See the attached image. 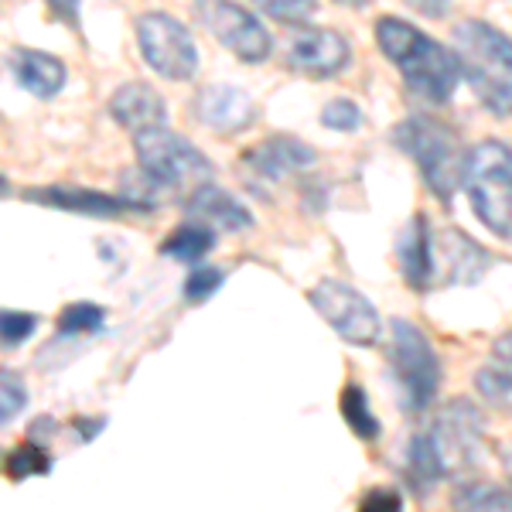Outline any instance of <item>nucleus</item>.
<instances>
[{"label":"nucleus","instance_id":"1","mask_svg":"<svg viewBox=\"0 0 512 512\" xmlns=\"http://www.w3.org/2000/svg\"><path fill=\"white\" fill-rule=\"evenodd\" d=\"M376 45L396 65L403 86L417 99L444 106L454 96V89L461 82L458 59H454L451 48L437 45L417 24H407L403 18H379Z\"/></svg>","mask_w":512,"mask_h":512},{"label":"nucleus","instance_id":"2","mask_svg":"<svg viewBox=\"0 0 512 512\" xmlns=\"http://www.w3.org/2000/svg\"><path fill=\"white\" fill-rule=\"evenodd\" d=\"M461 79L495 117H512V38L489 21L465 18L451 28Z\"/></svg>","mask_w":512,"mask_h":512},{"label":"nucleus","instance_id":"3","mask_svg":"<svg viewBox=\"0 0 512 512\" xmlns=\"http://www.w3.org/2000/svg\"><path fill=\"white\" fill-rule=\"evenodd\" d=\"M396 147L407 154L420 168L427 192L441 198L444 205L454 202L461 188V175H465V144L454 134L448 123L434 117H407L396 127Z\"/></svg>","mask_w":512,"mask_h":512},{"label":"nucleus","instance_id":"4","mask_svg":"<svg viewBox=\"0 0 512 512\" xmlns=\"http://www.w3.org/2000/svg\"><path fill=\"white\" fill-rule=\"evenodd\" d=\"M461 185L478 222L492 236L512 239V147L502 140H478L465 154Z\"/></svg>","mask_w":512,"mask_h":512},{"label":"nucleus","instance_id":"5","mask_svg":"<svg viewBox=\"0 0 512 512\" xmlns=\"http://www.w3.org/2000/svg\"><path fill=\"white\" fill-rule=\"evenodd\" d=\"M390 355L393 376L400 383L403 393V410L410 414H424L427 407H434L437 393H441V355L434 352V342L427 338L414 321L407 318H393L390 328Z\"/></svg>","mask_w":512,"mask_h":512},{"label":"nucleus","instance_id":"6","mask_svg":"<svg viewBox=\"0 0 512 512\" xmlns=\"http://www.w3.org/2000/svg\"><path fill=\"white\" fill-rule=\"evenodd\" d=\"M427 448L434 451L444 478H461L482 465L485 454V417L465 396H454L437 410L434 424L420 431Z\"/></svg>","mask_w":512,"mask_h":512},{"label":"nucleus","instance_id":"7","mask_svg":"<svg viewBox=\"0 0 512 512\" xmlns=\"http://www.w3.org/2000/svg\"><path fill=\"white\" fill-rule=\"evenodd\" d=\"M134 151L140 168L158 181L161 188H168V192H175V188L192 192V188L216 178V164L205 158L192 140L168 130V123L134 134Z\"/></svg>","mask_w":512,"mask_h":512},{"label":"nucleus","instance_id":"8","mask_svg":"<svg viewBox=\"0 0 512 512\" xmlns=\"http://www.w3.org/2000/svg\"><path fill=\"white\" fill-rule=\"evenodd\" d=\"M137 45L144 62L151 65L158 76L171 82H185L198 69V48L192 31L178 18L164 11H147L137 18Z\"/></svg>","mask_w":512,"mask_h":512},{"label":"nucleus","instance_id":"9","mask_svg":"<svg viewBox=\"0 0 512 512\" xmlns=\"http://www.w3.org/2000/svg\"><path fill=\"white\" fill-rule=\"evenodd\" d=\"M308 297L318 315L349 345H355V349H376L379 345V335H383L379 311L373 308V301L362 297L355 287L342 284V280H321Z\"/></svg>","mask_w":512,"mask_h":512},{"label":"nucleus","instance_id":"10","mask_svg":"<svg viewBox=\"0 0 512 512\" xmlns=\"http://www.w3.org/2000/svg\"><path fill=\"white\" fill-rule=\"evenodd\" d=\"M202 21L212 31V38H219L236 59L256 65L267 62L274 52L270 31L236 0H202Z\"/></svg>","mask_w":512,"mask_h":512},{"label":"nucleus","instance_id":"11","mask_svg":"<svg viewBox=\"0 0 512 512\" xmlns=\"http://www.w3.org/2000/svg\"><path fill=\"white\" fill-rule=\"evenodd\" d=\"M489 250L475 243L472 236H465L461 229H441L434 233V277L444 287L458 284H478L492 270Z\"/></svg>","mask_w":512,"mask_h":512},{"label":"nucleus","instance_id":"12","mask_svg":"<svg viewBox=\"0 0 512 512\" xmlns=\"http://www.w3.org/2000/svg\"><path fill=\"white\" fill-rule=\"evenodd\" d=\"M352 62V48L332 28H304L287 48V65L297 76L332 79Z\"/></svg>","mask_w":512,"mask_h":512},{"label":"nucleus","instance_id":"13","mask_svg":"<svg viewBox=\"0 0 512 512\" xmlns=\"http://www.w3.org/2000/svg\"><path fill=\"white\" fill-rule=\"evenodd\" d=\"M315 161H318L315 147L287 134L260 140V144L243 154V168H250V175L256 181H270V185H277V181H284L291 175H301V171H308Z\"/></svg>","mask_w":512,"mask_h":512},{"label":"nucleus","instance_id":"14","mask_svg":"<svg viewBox=\"0 0 512 512\" xmlns=\"http://www.w3.org/2000/svg\"><path fill=\"white\" fill-rule=\"evenodd\" d=\"M195 117L202 127H209L212 134H239V130H246L256 117V106H253V96L246 93V89L239 86H219V82H212V86L198 89L195 96Z\"/></svg>","mask_w":512,"mask_h":512},{"label":"nucleus","instance_id":"15","mask_svg":"<svg viewBox=\"0 0 512 512\" xmlns=\"http://www.w3.org/2000/svg\"><path fill=\"white\" fill-rule=\"evenodd\" d=\"M396 260H400V274L410 284V291H434V229L427 216H414L407 222V229L396 239Z\"/></svg>","mask_w":512,"mask_h":512},{"label":"nucleus","instance_id":"16","mask_svg":"<svg viewBox=\"0 0 512 512\" xmlns=\"http://www.w3.org/2000/svg\"><path fill=\"white\" fill-rule=\"evenodd\" d=\"M185 209L195 222H202V226H209V229H219V233H243V229L253 226L250 209H246L239 198L229 195L226 188L212 185V181H205V185L188 192Z\"/></svg>","mask_w":512,"mask_h":512},{"label":"nucleus","instance_id":"17","mask_svg":"<svg viewBox=\"0 0 512 512\" xmlns=\"http://www.w3.org/2000/svg\"><path fill=\"white\" fill-rule=\"evenodd\" d=\"M110 117L130 134H140V130L164 127L168 123V106H164L158 89L147 86V82H123L110 96Z\"/></svg>","mask_w":512,"mask_h":512},{"label":"nucleus","instance_id":"18","mask_svg":"<svg viewBox=\"0 0 512 512\" xmlns=\"http://www.w3.org/2000/svg\"><path fill=\"white\" fill-rule=\"evenodd\" d=\"M14 79L38 99H52L65 86V62L48 52H35V48H21L11 59Z\"/></svg>","mask_w":512,"mask_h":512},{"label":"nucleus","instance_id":"19","mask_svg":"<svg viewBox=\"0 0 512 512\" xmlns=\"http://www.w3.org/2000/svg\"><path fill=\"white\" fill-rule=\"evenodd\" d=\"M28 198L45 205H55V209L65 212H82V216H120V212H130V205L117 195H103V192H89V188H35L28 192Z\"/></svg>","mask_w":512,"mask_h":512},{"label":"nucleus","instance_id":"20","mask_svg":"<svg viewBox=\"0 0 512 512\" xmlns=\"http://www.w3.org/2000/svg\"><path fill=\"white\" fill-rule=\"evenodd\" d=\"M212 246H216V229L192 222V226H178L175 233L164 239L161 253L178 263H202V256H209Z\"/></svg>","mask_w":512,"mask_h":512},{"label":"nucleus","instance_id":"21","mask_svg":"<svg viewBox=\"0 0 512 512\" xmlns=\"http://www.w3.org/2000/svg\"><path fill=\"white\" fill-rule=\"evenodd\" d=\"M454 509H468V512H512V492L492 482H461L451 495Z\"/></svg>","mask_w":512,"mask_h":512},{"label":"nucleus","instance_id":"22","mask_svg":"<svg viewBox=\"0 0 512 512\" xmlns=\"http://www.w3.org/2000/svg\"><path fill=\"white\" fill-rule=\"evenodd\" d=\"M441 468H437V458L434 451L427 448L424 434H414L407 444V482L410 489H414L417 495H427L434 489L437 482H441Z\"/></svg>","mask_w":512,"mask_h":512},{"label":"nucleus","instance_id":"23","mask_svg":"<svg viewBox=\"0 0 512 512\" xmlns=\"http://www.w3.org/2000/svg\"><path fill=\"white\" fill-rule=\"evenodd\" d=\"M475 390L499 410H512V366L509 362H489L475 373Z\"/></svg>","mask_w":512,"mask_h":512},{"label":"nucleus","instance_id":"24","mask_svg":"<svg viewBox=\"0 0 512 512\" xmlns=\"http://www.w3.org/2000/svg\"><path fill=\"white\" fill-rule=\"evenodd\" d=\"M342 417H345V424L362 437V441H376L379 437V420H376L373 410H369V400H366V390H362V386H355V383L345 386Z\"/></svg>","mask_w":512,"mask_h":512},{"label":"nucleus","instance_id":"25","mask_svg":"<svg viewBox=\"0 0 512 512\" xmlns=\"http://www.w3.org/2000/svg\"><path fill=\"white\" fill-rule=\"evenodd\" d=\"M28 407V386L18 373L11 369H0V427L11 424L21 410Z\"/></svg>","mask_w":512,"mask_h":512},{"label":"nucleus","instance_id":"26","mask_svg":"<svg viewBox=\"0 0 512 512\" xmlns=\"http://www.w3.org/2000/svg\"><path fill=\"white\" fill-rule=\"evenodd\" d=\"M96 328H103V308H96V304H69L59 318L62 335H86Z\"/></svg>","mask_w":512,"mask_h":512},{"label":"nucleus","instance_id":"27","mask_svg":"<svg viewBox=\"0 0 512 512\" xmlns=\"http://www.w3.org/2000/svg\"><path fill=\"white\" fill-rule=\"evenodd\" d=\"M321 123L325 127L338 130V134H352V130L362 127V110L352 103V99L338 96V99H328L325 110H321Z\"/></svg>","mask_w":512,"mask_h":512},{"label":"nucleus","instance_id":"28","mask_svg":"<svg viewBox=\"0 0 512 512\" xmlns=\"http://www.w3.org/2000/svg\"><path fill=\"white\" fill-rule=\"evenodd\" d=\"M219 287H222V270L219 267H205V263H198V267H192V274L185 277V297L195 304L209 301Z\"/></svg>","mask_w":512,"mask_h":512},{"label":"nucleus","instance_id":"29","mask_svg":"<svg viewBox=\"0 0 512 512\" xmlns=\"http://www.w3.org/2000/svg\"><path fill=\"white\" fill-rule=\"evenodd\" d=\"M256 4H260V11L270 14V18H277L284 24H301L315 14L318 0H256Z\"/></svg>","mask_w":512,"mask_h":512},{"label":"nucleus","instance_id":"30","mask_svg":"<svg viewBox=\"0 0 512 512\" xmlns=\"http://www.w3.org/2000/svg\"><path fill=\"white\" fill-rule=\"evenodd\" d=\"M35 328H38L35 315H24V311H0V342L4 345H21Z\"/></svg>","mask_w":512,"mask_h":512},{"label":"nucleus","instance_id":"31","mask_svg":"<svg viewBox=\"0 0 512 512\" xmlns=\"http://www.w3.org/2000/svg\"><path fill=\"white\" fill-rule=\"evenodd\" d=\"M7 472L11 478H24V475H45L48 472V458L45 451L38 448H18L7 458Z\"/></svg>","mask_w":512,"mask_h":512},{"label":"nucleus","instance_id":"32","mask_svg":"<svg viewBox=\"0 0 512 512\" xmlns=\"http://www.w3.org/2000/svg\"><path fill=\"white\" fill-rule=\"evenodd\" d=\"M403 502H400V495L390 492V489H373L362 499V509L366 512H376V509H400Z\"/></svg>","mask_w":512,"mask_h":512},{"label":"nucleus","instance_id":"33","mask_svg":"<svg viewBox=\"0 0 512 512\" xmlns=\"http://www.w3.org/2000/svg\"><path fill=\"white\" fill-rule=\"evenodd\" d=\"M410 11H417L420 18H444L451 11V0H403Z\"/></svg>","mask_w":512,"mask_h":512},{"label":"nucleus","instance_id":"34","mask_svg":"<svg viewBox=\"0 0 512 512\" xmlns=\"http://www.w3.org/2000/svg\"><path fill=\"white\" fill-rule=\"evenodd\" d=\"M45 4L52 7V11L59 14L62 21L76 24V18H79V0H45Z\"/></svg>","mask_w":512,"mask_h":512},{"label":"nucleus","instance_id":"35","mask_svg":"<svg viewBox=\"0 0 512 512\" xmlns=\"http://www.w3.org/2000/svg\"><path fill=\"white\" fill-rule=\"evenodd\" d=\"M492 355H495L499 362H509V366H512V328H509V332H502V335L492 342Z\"/></svg>","mask_w":512,"mask_h":512},{"label":"nucleus","instance_id":"36","mask_svg":"<svg viewBox=\"0 0 512 512\" xmlns=\"http://www.w3.org/2000/svg\"><path fill=\"white\" fill-rule=\"evenodd\" d=\"M502 468H506V475H509V482H512V441L502 444Z\"/></svg>","mask_w":512,"mask_h":512},{"label":"nucleus","instance_id":"37","mask_svg":"<svg viewBox=\"0 0 512 512\" xmlns=\"http://www.w3.org/2000/svg\"><path fill=\"white\" fill-rule=\"evenodd\" d=\"M338 4H345V7H366L369 0H338Z\"/></svg>","mask_w":512,"mask_h":512},{"label":"nucleus","instance_id":"38","mask_svg":"<svg viewBox=\"0 0 512 512\" xmlns=\"http://www.w3.org/2000/svg\"><path fill=\"white\" fill-rule=\"evenodd\" d=\"M0 192H4V178H0Z\"/></svg>","mask_w":512,"mask_h":512}]
</instances>
